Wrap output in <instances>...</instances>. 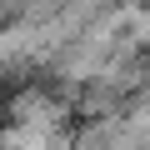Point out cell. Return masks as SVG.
<instances>
[{"mask_svg":"<svg viewBox=\"0 0 150 150\" xmlns=\"http://www.w3.org/2000/svg\"><path fill=\"white\" fill-rule=\"evenodd\" d=\"M0 150H65V130L50 100H0Z\"/></svg>","mask_w":150,"mask_h":150,"instance_id":"obj_1","label":"cell"}]
</instances>
